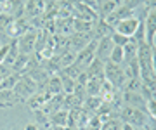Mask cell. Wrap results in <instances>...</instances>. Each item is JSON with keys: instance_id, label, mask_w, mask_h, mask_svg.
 <instances>
[{"instance_id": "obj_18", "label": "cell", "mask_w": 156, "mask_h": 130, "mask_svg": "<svg viewBox=\"0 0 156 130\" xmlns=\"http://www.w3.org/2000/svg\"><path fill=\"white\" fill-rule=\"evenodd\" d=\"M9 47H11V44H2V47H0V64L5 59V54H7V51H9Z\"/></svg>"}, {"instance_id": "obj_11", "label": "cell", "mask_w": 156, "mask_h": 130, "mask_svg": "<svg viewBox=\"0 0 156 130\" xmlns=\"http://www.w3.org/2000/svg\"><path fill=\"white\" fill-rule=\"evenodd\" d=\"M61 90H62V87H61V78H59V75L47 80V92H49L50 96H57V94H61Z\"/></svg>"}, {"instance_id": "obj_10", "label": "cell", "mask_w": 156, "mask_h": 130, "mask_svg": "<svg viewBox=\"0 0 156 130\" xmlns=\"http://www.w3.org/2000/svg\"><path fill=\"white\" fill-rule=\"evenodd\" d=\"M68 118H69V113L68 111H56V113L50 116L52 120V127L54 128H59V127H68Z\"/></svg>"}, {"instance_id": "obj_5", "label": "cell", "mask_w": 156, "mask_h": 130, "mask_svg": "<svg viewBox=\"0 0 156 130\" xmlns=\"http://www.w3.org/2000/svg\"><path fill=\"white\" fill-rule=\"evenodd\" d=\"M17 49H19V54H26V56H31L37 49V33L28 30L24 35H21L19 38L16 40Z\"/></svg>"}, {"instance_id": "obj_1", "label": "cell", "mask_w": 156, "mask_h": 130, "mask_svg": "<svg viewBox=\"0 0 156 130\" xmlns=\"http://www.w3.org/2000/svg\"><path fill=\"white\" fill-rule=\"evenodd\" d=\"M118 118L122 120L123 123L134 125L135 128L146 127L147 121H149V116H147L144 109H135V107H130V106H122V111H120Z\"/></svg>"}, {"instance_id": "obj_2", "label": "cell", "mask_w": 156, "mask_h": 130, "mask_svg": "<svg viewBox=\"0 0 156 130\" xmlns=\"http://www.w3.org/2000/svg\"><path fill=\"white\" fill-rule=\"evenodd\" d=\"M104 80L109 82L115 89H123V85L127 83V76L123 73V68L109 61L104 62Z\"/></svg>"}, {"instance_id": "obj_17", "label": "cell", "mask_w": 156, "mask_h": 130, "mask_svg": "<svg viewBox=\"0 0 156 130\" xmlns=\"http://www.w3.org/2000/svg\"><path fill=\"white\" fill-rule=\"evenodd\" d=\"M11 75H12V69L2 62V64H0V83H4V82H5Z\"/></svg>"}, {"instance_id": "obj_3", "label": "cell", "mask_w": 156, "mask_h": 130, "mask_svg": "<svg viewBox=\"0 0 156 130\" xmlns=\"http://www.w3.org/2000/svg\"><path fill=\"white\" fill-rule=\"evenodd\" d=\"M37 87H38L37 82H35L30 75H21L19 80H17L16 87H14V92L17 94V97H19L21 101H28L30 97L37 92Z\"/></svg>"}, {"instance_id": "obj_12", "label": "cell", "mask_w": 156, "mask_h": 130, "mask_svg": "<svg viewBox=\"0 0 156 130\" xmlns=\"http://www.w3.org/2000/svg\"><path fill=\"white\" fill-rule=\"evenodd\" d=\"M122 125H123V121L116 116V118L106 120L104 123L101 125V130H122Z\"/></svg>"}, {"instance_id": "obj_14", "label": "cell", "mask_w": 156, "mask_h": 130, "mask_svg": "<svg viewBox=\"0 0 156 130\" xmlns=\"http://www.w3.org/2000/svg\"><path fill=\"white\" fill-rule=\"evenodd\" d=\"M146 113H147L149 118L156 120V96L149 97V99L146 101Z\"/></svg>"}, {"instance_id": "obj_20", "label": "cell", "mask_w": 156, "mask_h": 130, "mask_svg": "<svg viewBox=\"0 0 156 130\" xmlns=\"http://www.w3.org/2000/svg\"><path fill=\"white\" fill-rule=\"evenodd\" d=\"M122 130H137V128H135L134 125H130V123H123L122 125Z\"/></svg>"}, {"instance_id": "obj_23", "label": "cell", "mask_w": 156, "mask_h": 130, "mask_svg": "<svg viewBox=\"0 0 156 130\" xmlns=\"http://www.w3.org/2000/svg\"><path fill=\"white\" fill-rule=\"evenodd\" d=\"M21 2H24V0H21Z\"/></svg>"}, {"instance_id": "obj_4", "label": "cell", "mask_w": 156, "mask_h": 130, "mask_svg": "<svg viewBox=\"0 0 156 130\" xmlns=\"http://www.w3.org/2000/svg\"><path fill=\"white\" fill-rule=\"evenodd\" d=\"M146 30V44L151 47L156 45V9H147L146 16L142 17Z\"/></svg>"}, {"instance_id": "obj_13", "label": "cell", "mask_w": 156, "mask_h": 130, "mask_svg": "<svg viewBox=\"0 0 156 130\" xmlns=\"http://www.w3.org/2000/svg\"><path fill=\"white\" fill-rule=\"evenodd\" d=\"M109 62L116 64V66H123V47H115L109 56Z\"/></svg>"}, {"instance_id": "obj_15", "label": "cell", "mask_w": 156, "mask_h": 130, "mask_svg": "<svg viewBox=\"0 0 156 130\" xmlns=\"http://www.w3.org/2000/svg\"><path fill=\"white\" fill-rule=\"evenodd\" d=\"M111 40H113V44H115V47H125L128 42H130L128 37L120 35V33H116V31H113V33H111Z\"/></svg>"}, {"instance_id": "obj_21", "label": "cell", "mask_w": 156, "mask_h": 130, "mask_svg": "<svg viewBox=\"0 0 156 130\" xmlns=\"http://www.w3.org/2000/svg\"><path fill=\"white\" fill-rule=\"evenodd\" d=\"M26 130H37V125H28V127H26Z\"/></svg>"}, {"instance_id": "obj_24", "label": "cell", "mask_w": 156, "mask_h": 130, "mask_svg": "<svg viewBox=\"0 0 156 130\" xmlns=\"http://www.w3.org/2000/svg\"><path fill=\"white\" fill-rule=\"evenodd\" d=\"M89 130H90V128H89Z\"/></svg>"}, {"instance_id": "obj_7", "label": "cell", "mask_w": 156, "mask_h": 130, "mask_svg": "<svg viewBox=\"0 0 156 130\" xmlns=\"http://www.w3.org/2000/svg\"><path fill=\"white\" fill-rule=\"evenodd\" d=\"M140 24V19L139 17H128V19H122V21H118L116 26H115V31L120 35H125L128 38H132L134 33L137 31Z\"/></svg>"}, {"instance_id": "obj_6", "label": "cell", "mask_w": 156, "mask_h": 130, "mask_svg": "<svg viewBox=\"0 0 156 130\" xmlns=\"http://www.w3.org/2000/svg\"><path fill=\"white\" fill-rule=\"evenodd\" d=\"M113 49H115V44H113L111 37H102V38H97V45H95V59L102 62L109 61V56H111Z\"/></svg>"}, {"instance_id": "obj_9", "label": "cell", "mask_w": 156, "mask_h": 130, "mask_svg": "<svg viewBox=\"0 0 156 130\" xmlns=\"http://www.w3.org/2000/svg\"><path fill=\"white\" fill-rule=\"evenodd\" d=\"M137 49H139V45L130 38V42L123 47V64H127V62L137 59Z\"/></svg>"}, {"instance_id": "obj_22", "label": "cell", "mask_w": 156, "mask_h": 130, "mask_svg": "<svg viewBox=\"0 0 156 130\" xmlns=\"http://www.w3.org/2000/svg\"><path fill=\"white\" fill-rule=\"evenodd\" d=\"M75 130H89L87 127H78V128H75Z\"/></svg>"}, {"instance_id": "obj_16", "label": "cell", "mask_w": 156, "mask_h": 130, "mask_svg": "<svg viewBox=\"0 0 156 130\" xmlns=\"http://www.w3.org/2000/svg\"><path fill=\"white\" fill-rule=\"evenodd\" d=\"M123 5L135 12L137 9H144L146 7V0H123Z\"/></svg>"}, {"instance_id": "obj_8", "label": "cell", "mask_w": 156, "mask_h": 130, "mask_svg": "<svg viewBox=\"0 0 156 130\" xmlns=\"http://www.w3.org/2000/svg\"><path fill=\"white\" fill-rule=\"evenodd\" d=\"M17 102H21V99L17 97L14 89H4L0 90V107H12Z\"/></svg>"}, {"instance_id": "obj_19", "label": "cell", "mask_w": 156, "mask_h": 130, "mask_svg": "<svg viewBox=\"0 0 156 130\" xmlns=\"http://www.w3.org/2000/svg\"><path fill=\"white\" fill-rule=\"evenodd\" d=\"M146 7L147 9H156V0H146Z\"/></svg>"}]
</instances>
